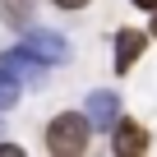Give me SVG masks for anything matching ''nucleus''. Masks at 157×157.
Instances as JSON below:
<instances>
[{"mask_svg": "<svg viewBox=\"0 0 157 157\" xmlns=\"http://www.w3.org/2000/svg\"><path fill=\"white\" fill-rule=\"evenodd\" d=\"M88 139H93L88 111H83V116H78V111H65V116H56V120L46 125V148H51V152H83Z\"/></svg>", "mask_w": 157, "mask_h": 157, "instance_id": "obj_1", "label": "nucleus"}, {"mask_svg": "<svg viewBox=\"0 0 157 157\" xmlns=\"http://www.w3.org/2000/svg\"><path fill=\"white\" fill-rule=\"evenodd\" d=\"M23 46H28V51H37L46 65H65V60H69V42H65L60 33H51V28H33Z\"/></svg>", "mask_w": 157, "mask_h": 157, "instance_id": "obj_2", "label": "nucleus"}, {"mask_svg": "<svg viewBox=\"0 0 157 157\" xmlns=\"http://www.w3.org/2000/svg\"><path fill=\"white\" fill-rule=\"evenodd\" d=\"M0 65H5L10 74H19V78H28V83H37L46 60H42L37 51H28V46H14V51H5V56H0Z\"/></svg>", "mask_w": 157, "mask_h": 157, "instance_id": "obj_3", "label": "nucleus"}, {"mask_svg": "<svg viewBox=\"0 0 157 157\" xmlns=\"http://www.w3.org/2000/svg\"><path fill=\"white\" fill-rule=\"evenodd\" d=\"M143 46H148V37H143L139 28H120V33H116V69L125 74V69L143 56Z\"/></svg>", "mask_w": 157, "mask_h": 157, "instance_id": "obj_4", "label": "nucleus"}, {"mask_svg": "<svg viewBox=\"0 0 157 157\" xmlns=\"http://www.w3.org/2000/svg\"><path fill=\"white\" fill-rule=\"evenodd\" d=\"M88 120H93V129H116V120H120L116 93H93L88 97Z\"/></svg>", "mask_w": 157, "mask_h": 157, "instance_id": "obj_5", "label": "nucleus"}, {"mask_svg": "<svg viewBox=\"0 0 157 157\" xmlns=\"http://www.w3.org/2000/svg\"><path fill=\"white\" fill-rule=\"evenodd\" d=\"M111 148H116V152H143V148H148V129L134 125V120H116V129H111Z\"/></svg>", "mask_w": 157, "mask_h": 157, "instance_id": "obj_6", "label": "nucleus"}, {"mask_svg": "<svg viewBox=\"0 0 157 157\" xmlns=\"http://www.w3.org/2000/svg\"><path fill=\"white\" fill-rule=\"evenodd\" d=\"M33 5H37V0H0V19H5L10 28H28Z\"/></svg>", "mask_w": 157, "mask_h": 157, "instance_id": "obj_7", "label": "nucleus"}, {"mask_svg": "<svg viewBox=\"0 0 157 157\" xmlns=\"http://www.w3.org/2000/svg\"><path fill=\"white\" fill-rule=\"evenodd\" d=\"M19 83H23V78H19V74H10L5 65H0V111H10V106L19 102Z\"/></svg>", "mask_w": 157, "mask_h": 157, "instance_id": "obj_8", "label": "nucleus"}, {"mask_svg": "<svg viewBox=\"0 0 157 157\" xmlns=\"http://www.w3.org/2000/svg\"><path fill=\"white\" fill-rule=\"evenodd\" d=\"M0 157H23V148L19 143H0Z\"/></svg>", "mask_w": 157, "mask_h": 157, "instance_id": "obj_9", "label": "nucleus"}, {"mask_svg": "<svg viewBox=\"0 0 157 157\" xmlns=\"http://www.w3.org/2000/svg\"><path fill=\"white\" fill-rule=\"evenodd\" d=\"M56 5H60V10H83L88 0H56Z\"/></svg>", "mask_w": 157, "mask_h": 157, "instance_id": "obj_10", "label": "nucleus"}, {"mask_svg": "<svg viewBox=\"0 0 157 157\" xmlns=\"http://www.w3.org/2000/svg\"><path fill=\"white\" fill-rule=\"evenodd\" d=\"M134 5H139V10H157V0H134Z\"/></svg>", "mask_w": 157, "mask_h": 157, "instance_id": "obj_11", "label": "nucleus"}, {"mask_svg": "<svg viewBox=\"0 0 157 157\" xmlns=\"http://www.w3.org/2000/svg\"><path fill=\"white\" fill-rule=\"evenodd\" d=\"M152 33H157V23H152Z\"/></svg>", "mask_w": 157, "mask_h": 157, "instance_id": "obj_12", "label": "nucleus"}]
</instances>
